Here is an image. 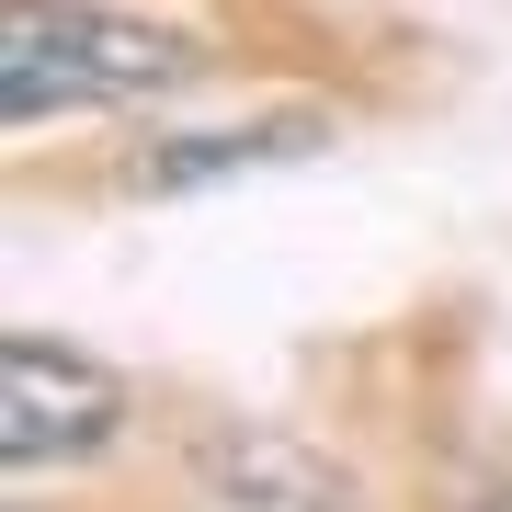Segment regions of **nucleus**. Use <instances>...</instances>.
I'll use <instances>...</instances> for the list:
<instances>
[{"mask_svg": "<svg viewBox=\"0 0 512 512\" xmlns=\"http://www.w3.org/2000/svg\"><path fill=\"white\" fill-rule=\"evenodd\" d=\"M183 69H194V46L137 23V12H103V0H0V103H12V126L92 114V103H148Z\"/></svg>", "mask_w": 512, "mask_h": 512, "instance_id": "f257e3e1", "label": "nucleus"}, {"mask_svg": "<svg viewBox=\"0 0 512 512\" xmlns=\"http://www.w3.org/2000/svg\"><path fill=\"white\" fill-rule=\"evenodd\" d=\"M114 421H126V387H114L92 353L46 342V330H12V342H0V456L12 467L92 456Z\"/></svg>", "mask_w": 512, "mask_h": 512, "instance_id": "f03ea898", "label": "nucleus"}, {"mask_svg": "<svg viewBox=\"0 0 512 512\" xmlns=\"http://www.w3.org/2000/svg\"><path fill=\"white\" fill-rule=\"evenodd\" d=\"M205 490L228 512H353V478L285 433H217L205 444Z\"/></svg>", "mask_w": 512, "mask_h": 512, "instance_id": "7ed1b4c3", "label": "nucleus"}, {"mask_svg": "<svg viewBox=\"0 0 512 512\" xmlns=\"http://www.w3.org/2000/svg\"><path fill=\"white\" fill-rule=\"evenodd\" d=\"M296 148H319V114H285V126H251V137H183L160 160H137V183L183 194V183H217V171H251V160H296Z\"/></svg>", "mask_w": 512, "mask_h": 512, "instance_id": "20e7f679", "label": "nucleus"}, {"mask_svg": "<svg viewBox=\"0 0 512 512\" xmlns=\"http://www.w3.org/2000/svg\"><path fill=\"white\" fill-rule=\"evenodd\" d=\"M490 512H512V490H501V501H490Z\"/></svg>", "mask_w": 512, "mask_h": 512, "instance_id": "39448f33", "label": "nucleus"}]
</instances>
